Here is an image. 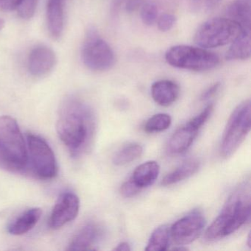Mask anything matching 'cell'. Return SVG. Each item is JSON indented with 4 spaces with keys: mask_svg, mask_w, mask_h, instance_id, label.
Segmentation results:
<instances>
[{
    "mask_svg": "<svg viewBox=\"0 0 251 251\" xmlns=\"http://www.w3.org/2000/svg\"><path fill=\"white\" fill-rule=\"evenodd\" d=\"M231 46L226 54L227 61L249 59L251 54V36L249 30H242L240 34L231 42Z\"/></svg>",
    "mask_w": 251,
    "mask_h": 251,
    "instance_id": "ac0fdd59",
    "label": "cell"
},
{
    "mask_svg": "<svg viewBox=\"0 0 251 251\" xmlns=\"http://www.w3.org/2000/svg\"><path fill=\"white\" fill-rule=\"evenodd\" d=\"M251 124V102L247 100L233 110L227 121L220 145L223 158H229L237 151L249 133Z\"/></svg>",
    "mask_w": 251,
    "mask_h": 251,
    "instance_id": "5b68a950",
    "label": "cell"
},
{
    "mask_svg": "<svg viewBox=\"0 0 251 251\" xmlns=\"http://www.w3.org/2000/svg\"><path fill=\"white\" fill-rule=\"evenodd\" d=\"M142 189L136 186L131 179L125 182L120 188V193L125 198H132L137 195Z\"/></svg>",
    "mask_w": 251,
    "mask_h": 251,
    "instance_id": "f1b7e54d",
    "label": "cell"
},
{
    "mask_svg": "<svg viewBox=\"0 0 251 251\" xmlns=\"http://www.w3.org/2000/svg\"><path fill=\"white\" fill-rule=\"evenodd\" d=\"M28 170L42 180H50L56 176L58 165L55 154L48 142L38 135L27 134Z\"/></svg>",
    "mask_w": 251,
    "mask_h": 251,
    "instance_id": "52a82bcc",
    "label": "cell"
},
{
    "mask_svg": "<svg viewBox=\"0 0 251 251\" xmlns=\"http://www.w3.org/2000/svg\"><path fill=\"white\" fill-rule=\"evenodd\" d=\"M80 210V200L71 192H66L58 197L50 217L51 228L59 229L77 217Z\"/></svg>",
    "mask_w": 251,
    "mask_h": 251,
    "instance_id": "30bf717a",
    "label": "cell"
},
{
    "mask_svg": "<svg viewBox=\"0 0 251 251\" xmlns=\"http://www.w3.org/2000/svg\"><path fill=\"white\" fill-rule=\"evenodd\" d=\"M141 17L144 24L152 26L158 18V8L153 3H147L142 7Z\"/></svg>",
    "mask_w": 251,
    "mask_h": 251,
    "instance_id": "d4e9b609",
    "label": "cell"
},
{
    "mask_svg": "<svg viewBox=\"0 0 251 251\" xmlns=\"http://www.w3.org/2000/svg\"><path fill=\"white\" fill-rule=\"evenodd\" d=\"M42 211L39 208H32L22 213L8 226V233L15 236L27 233L37 224L42 217Z\"/></svg>",
    "mask_w": 251,
    "mask_h": 251,
    "instance_id": "9a60e30c",
    "label": "cell"
},
{
    "mask_svg": "<svg viewBox=\"0 0 251 251\" xmlns=\"http://www.w3.org/2000/svg\"><path fill=\"white\" fill-rule=\"evenodd\" d=\"M226 14L229 19L240 25L242 28L250 31L251 7L249 3L243 0L235 1L227 7Z\"/></svg>",
    "mask_w": 251,
    "mask_h": 251,
    "instance_id": "ffe728a7",
    "label": "cell"
},
{
    "mask_svg": "<svg viewBox=\"0 0 251 251\" xmlns=\"http://www.w3.org/2000/svg\"><path fill=\"white\" fill-rule=\"evenodd\" d=\"M39 0H23L17 10L18 14L23 20H30L34 16Z\"/></svg>",
    "mask_w": 251,
    "mask_h": 251,
    "instance_id": "cb8c5ba5",
    "label": "cell"
},
{
    "mask_svg": "<svg viewBox=\"0 0 251 251\" xmlns=\"http://www.w3.org/2000/svg\"><path fill=\"white\" fill-rule=\"evenodd\" d=\"M47 18L50 33L52 37L59 38L64 30V0H48Z\"/></svg>",
    "mask_w": 251,
    "mask_h": 251,
    "instance_id": "2e32d148",
    "label": "cell"
},
{
    "mask_svg": "<svg viewBox=\"0 0 251 251\" xmlns=\"http://www.w3.org/2000/svg\"><path fill=\"white\" fill-rule=\"evenodd\" d=\"M250 185L236 189L227 200L218 217L205 231L207 240L222 239L239 230L251 218Z\"/></svg>",
    "mask_w": 251,
    "mask_h": 251,
    "instance_id": "7a4b0ae2",
    "label": "cell"
},
{
    "mask_svg": "<svg viewBox=\"0 0 251 251\" xmlns=\"http://www.w3.org/2000/svg\"><path fill=\"white\" fill-rule=\"evenodd\" d=\"M171 124L172 118L169 114H155L145 123V130L148 133H158L167 130Z\"/></svg>",
    "mask_w": 251,
    "mask_h": 251,
    "instance_id": "603a6c76",
    "label": "cell"
},
{
    "mask_svg": "<svg viewBox=\"0 0 251 251\" xmlns=\"http://www.w3.org/2000/svg\"><path fill=\"white\" fill-rule=\"evenodd\" d=\"M4 25H5V23H4L3 20L0 19V30L3 28Z\"/></svg>",
    "mask_w": 251,
    "mask_h": 251,
    "instance_id": "d6a6232c",
    "label": "cell"
},
{
    "mask_svg": "<svg viewBox=\"0 0 251 251\" xmlns=\"http://www.w3.org/2000/svg\"><path fill=\"white\" fill-rule=\"evenodd\" d=\"M131 249H130V245H129L127 242H121V243L117 245V247L114 248V251H129Z\"/></svg>",
    "mask_w": 251,
    "mask_h": 251,
    "instance_id": "1f68e13d",
    "label": "cell"
},
{
    "mask_svg": "<svg viewBox=\"0 0 251 251\" xmlns=\"http://www.w3.org/2000/svg\"><path fill=\"white\" fill-rule=\"evenodd\" d=\"M159 173V164L156 161H147L136 167L130 179L142 189L153 184Z\"/></svg>",
    "mask_w": 251,
    "mask_h": 251,
    "instance_id": "e0dca14e",
    "label": "cell"
},
{
    "mask_svg": "<svg viewBox=\"0 0 251 251\" xmlns=\"http://www.w3.org/2000/svg\"><path fill=\"white\" fill-rule=\"evenodd\" d=\"M205 219L199 210H194L172 226L170 236L175 243L184 246L192 243L203 230Z\"/></svg>",
    "mask_w": 251,
    "mask_h": 251,
    "instance_id": "9c48e42d",
    "label": "cell"
},
{
    "mask_svg": "<svg viewBox=\"0 0 251 251\" xmlns=\"http://www.w3.org/2000/svg\"><path fill=\"white\" fill-rule=\"evenodd\" d=\"M222 0H191L192 7L197 11L208 12L215 8Z\"/></svg>",
    "mask_w": 251,
    "mask_h": 251,
    "instance_id": "4316f807",
    "label": "cell"
},
{
    "mask_svg": "<svg viewBox=\"0 0 251 251\" xmlns=\"http://www.w3.org/2000/svg\"><path fill=\"white\" fill-rule=\"evenodd\" d=\"M176 23V17L173 14H162L158 20V29L162 32L169 31L173 28Z\"/></svg>",
    "mask_w": 251,
    "mask_h": 251,
    "instance_id": "83f0119b",
    "label": "cell"
},
{
    "mask_svg": "<svg viewBox=\"0 0 251 251\" xmlns=\"http://www.w3.org/2000/svg\"><path fill=\"white\" fill-rule=\"evenodd\" d=\"M143 152L142 145L131 143L120 149L113 158V163L117 166H123L138 159Z\"/></svg>",
    "mask_w": 251,
    "mask_h": 251,
    "instance_id": "7402d4cb",
    "label": "cell"
},
{
    "mask_svg": "<svg viewBox=\"0 0 251 251\" xmlns=\"http://www.w3.org/2000/svg\"><path fill=\"white\" fill-rule=\"evenodd\" d=\"M242 30L240 25L230 19H211L198 29L194 41L205 49L219 48L231 43Z\"/></svg>",
    "mask_w": 251,
    "mask_h": 251,
    "instance_id": "8992f818",
    "label": "cell"
},
{
    "mask_svg": "<svg viewBox=\"0 0 251 251\" xmlns=\"http://www.w3.org/2000/svg\"><path fill=\"white\" fill-rule=\"evenodd\" d=\"M104 231L99 224L89 223L75 234L69 245V251H92L102 239Z\"/></svg>",
    "mask_w": 251,
    "mask_h": 251,
    "instance_id": "7c38bea8",
    "label": "cell"
},
{
    "mask_svg": "<svg viewBox=\"0 0 251 251\" xmlns=\"http://www.w3.org/2000/svg\"><path fill=\"white\" fill-rule=\"evenodd\" d=\"M213 110H214V105H213V104H210L204 108L202 112L200 113L198 116L192 119L189 123L195 128L200 130V129L203 126V125L206 123L207 120L209 118L211 113L213 112Z\"/></svg>",
    "mask_w": 251,
    "mask_h": 251,
    "instance_id": "484cf974",
    "label": "cell"
},
{
    "mask_svg": "<svg viewBox=\"0 0 251 251\" xmlns=\"http://www.w3.org/2000/svg\"><path fill=\"white\" fill-rule=\"evenodd\" d=\"M166 61L172 67L195 72L214 70L220 64V57L205 48L188 45L172 47L166 52Z\"/></svg>",
    "mask_w": 251,
    "mask_h": 251,
    "instance_id": "277c9868",
    "label": "cell"
},
{
    "mask_svg": "<svg viewBox=\"0 0 251 251\" xmlns=\"http://www.w3.org/2000/svg\"><path fill=\"white\" fill-rule=\"evenodd\" d=\"M220 83H214V85L211 86V87L208 88L206 91L202 93V95H201V100H207L210 99V98L214 97L216 94L218 92L219 89L220 88Z\"/></svg>",
    "mask_w": 251,
    "mask_h": 251,
    "instance_id": "4dcf8cb0",
    "label": "cell"
},
{
    "mask_svg": "<svg viewBox=\"0 0 251 251\" xmlns=\"http://www.w3.org/2000/svg\"><path fill=\"white\" fill-rule=\"evenodd\" d=\"M59 139L73 158L84 155L95 138L96 121L91 107L76 97H68L60 107L56 125Z\"/></svg>",
    "mask_w": 251,
    "mask_h": 251,
    "instance_id": "6da1fadb",
    "label": "cell"
},
{
    "mask_svg": "<svg viewBox=\"0 0 251 251\" xmlns=\"http://www.w3.org/2000/svg\"><path fill=\"white\" fill-rule=\"evenodd\" d=\"M0 169L12 173L28 171V152L18 123L9 116L0 117Z\"/></svg>",
    "mask_w": 251,
    "mask_h": 251,
    "instance_id": "3957f363",
    "label": "cell"
},
{
    "mask_svg": "<svg viewBox=\"0 0 251 251\" xmlns=\"http://www.w3.org/2000/svg\"><path fill=\"white\" fill-rule=\"evenodd\" d=\"M23 0H0V8L4 11H11L17 9Z\"/></svg>",
    "mask_w": 251,
    "mask_h": 251,
    "instance_id": "f546056e",
    "label": "cell"
},
{
    "mask_svg": "<svg viewBox=\"0 0 251 251\" xmlns=\"http://www.w3.org/2000/svg\"><path fill=\"white\" fill-rule=\"evenodd\" d=\"M56 63V56L51 48L39 45L33 48L28 57V70L32 75L42 77L51 71Z\"/></svg>",
    "mask_w": 251,
    "mask_h": 251,
    "instance_id": "8fae6325",
    "label": "cell"
},
{
    "mask_svg": "<svg viewBox=\"0 0 251 251\" xmlns=\"http://www.w3.org/2000/svg\"><path fill=\"white\" fill-rule=\"evenodd\" d=\"M152 99L161 106H169L174 103L180 95V87L176 82L161 80L155 82L151 87Z\"/></svg>",
    "mask_w": 251,
    "mask_h": 251,
    "instance_id": "5bb4252c",
    "label": "cell"
},
{
    "mask_svg": "<svg viewBox=\"0 0 251 251\" xmlns=\"http://www.w3.org/2000/svg\"><path fill=\"white\" fill-rule=\"evenodd\" d=\"M170 231L168 226H159L155 229L145 250L149 251H167L170 245Z\"/></svg>",
    "mask_w": 251,
    "mask_h": 251,
    "instance_id": "44dd1931",
    "label": "cell"
},
{
    "mask_svg": "<svg viewBox=\"0 0 251 251\" xmlns=\"http://www.w3.org/2000/svg\"><path fill=\"white\" fill-rule=\"evenodd\" d=\"M199 130L190 123L177 129L170 138L167 145V152L171 155H179L188 151L193 143Z\"/></svg>",
    "mask_w": 251,
    "mask_h": 251,
    "instance_id": "4fadbf2b",
    "label": "cell"
},
{
    "mask_svg": "<svg viewBox=\"0 0 251 251\" xmlns=\"http://www.w3.org/2000/svg\"><path fill=\"white\" fill-rule=\"evenodd\" d=\"M200 165V161L196 158L186 160L174 171L167 175L161 181V185L164 186H171L191 177L198 171Z\"/></svg>",
    "mask_w": 251,
    "mask_h": 251,
    "instance_id": "d6986e66",
    "label": "cell"
},
{
    "mask_svg": "<svg viewBox=\"0 0 251 251\" xmlns=\"http://www.w3.org/2000/svg\"><path fill=\"white\" fill-rule=\"evenodd\" d=\"M82 60L85 65L95 72L110 70L115 64L114 51L95 29L88 31L81 52Z\"/></svg>",
    "mask_w": 251,
    "mask_h": 251,
    "instance_id": "ba28073f",
    "label": "cell"
}]
</instances>
